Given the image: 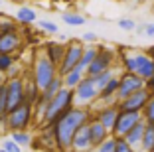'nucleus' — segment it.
Masks as SVG:
<instances>
[{"mask_svg":"<svg viewBox=\"0 0 154 152\" xmlns=\"http://www.w3.org/2000/svg\"><path fill=\"white\" fill-rule=\"evenodd\" d=\"M93 119V113H91L89 107H79L75 105L73 109H69L65 115H61L54 125L50 126L54 130V136H55V142H57V150L59 152H67L71 150V142H73V136L83 125Z\"/></svg>","mask_w":154,"mask_h":152,"instance_id":"nucleus-1","label":"nucleus"},{"mask_svg":"<svg viewBox=\"0 0 154 152\" xmlns=\"http://www.w3.org/2000/svg\"><path fill=\"white\" fill-rule=\"evenodd\" d=\"M119 59H121V65L125 71L136 73L144 81L154 77V59L146 51H142V49L121 48L119 49Z\"/></svg>","mask_w":154,"mask_h":152,"instance_id":"nucleus-2","label":"nucleus"},{"mask_svg":"<svg viewBox=\"0 0 154 152\" xmlns=\"http://www.w3.org/2000/svg\"><path fill=\"white\" fill-rule=\"evenodd\" d=\"M59 75V67L51 61L48 55H45L44 48L38 49L34 54V61H32V69H30V77L36 81V85L40 87L42 91L50 85L51 81Z\"/></svg>","mask_w":154,"mask_h":152,"instance_id":"nucleus-3","label":"nucleus"},{"mask_svg":"<svg viewBox=\"0 0 154 152\" xmlns=\"http://www.w3.org/2000/svg\"><path fill=\"white\" fill-rule=\"evenodd\" d=\"M73 107H75V93H73V89H69V87H63L50 103L45 105L44 116H42V125L51 126L59 116L65 115V113Z\"/></svg>","mask_w":154,"mask_h":152,"instance_id":"nucleus-4","label":"nucleus"},{"mask_svg":"<svg viewBox=\"0 0 154 152\" xmlns=\"http://www.w3.org/2000/svg\"><path fill=\"white\" fill-rule=\"evenodd\" d=\"M73 93H75V105H79V107H91L93 103L99 101L101 89L97 87V83H95L93 77L85 75L81 79V83L73 89Z\"/></svg>","mask_w":154,"mask_h":152,"instance_id":"nucleus-5","label":"nucleus"},{"mask_svg":"<svg viewBox=\"0 0 154 152\" xmlns=\"http://www.w3.org/2000/svg\"><path fill=\"white\" fill-rule=\"evenodd\" d=\"M83 51H85V42L79 38H73V40H67V49H65V55H63V61L59 63V75H65L69 73L71 69H75L77 63L81 61L83 57Z\"/></svg>","mask_w":154,"mask_h":152,"instance_id":"nucleus-6","label":"nucleus"},{"mask_svg":"<svg viewBox=\"0 0 154 152\" xmlns=\"http://www.w3.org/2000/svg\"><path fill=\"white\" fill-rule=\"evenodd\" d=\"M34 105L32 103H22L20 107H16L14 111L8 113V123H10V132L12 130H28L34 119Z\"/></svg>","mask_w":154,"mask_h":152,"instance_id":"nucleus-7","label":"nucleus"},{"mask_svg":"<svg viewBox=\"0 0 154 152\" xmlns=\"http://www.w3.org/2000/svg\"><path fill=\"white\" fill-rule=\"evenodd\" d=\"M119 79H121V85H119V93H117V103L122 101V99L131 97V95L136 93V91L144 89V83H146L140 75L131 73V71H122L121 75H119Z\"/></svg>","mask_w":154,"mask_h":152,"instance_id":"nucleus-8","label":"nucleus"},{"mask_svg":"<svg viewBox=\"0 0 154 152\" xmlns=\"http://www.w3.org/2000/svg\"><path fill=\"white\" fill-rule=\"evenodd\" d=\"M117 57H119V55L115 54V49L105 48V45H99V54H97V57L93 59V63L87 67V73H85V75L95 77V75H99V73H103V71H107V69H111Z\"/></svg>","mask_w":154,"mask_h":152,"instance_id":"nucleus-9","label":"nucleus"},{"mask_svg":"<svg viewBox=\"0 0 154 152\" xmlns=\"http://www.w3.org/2000/svg\"><path fill=\"white\" fill-rule=\"evenodd\" d=\"M6 91H8V113L26 103V79L24 77H14L6 81Z\"/></svg>","mask_w":154,"mask_h":152,"instance_id":"nucleus-10","label":"nucleus"},{"mask_svg":"<svg viewBox=\"0 0 154 152\" xmlns=\"http://www.w3.org/2000/svg\"><path fill=\"white\" fill-rule=\"evenodd\" d=\"M148 101H150V93L146 91V87H144V89H140V91H136V93H132L131 97H127V99H122V101H119L117 105H119V109H121V111L142 113Z\"/></svg>","mask_w":154,"mask_h":152,"instance_id":"nucleus-11","label":"nucleus"},{"mask_svg":"<svg viewBox=\"0 0 154 152\" xmlns=\"http://www.w3.org/2000/svg\"><path fill=\"white\" fill-rule=\"evenodd\" d=\"M144 116L142 113H132V111H119V116H117V125H115V130H113V136H125L136 123H140Z\"/></svg>","mask_w":154,"mask_h":152,"instance_id":"nucleus-12","label":"nucleus"},{"mask_svg":"<svg viewBox=\"0 0 154 152\" xmlns=\"http://www.w3.org/2000/svg\"><path fill=\"white\" fill-rule=\"evenodd\" d=\"M91 150H95V146H93V140H91V130H89V123H87L73 136L71 152H91Z\"/></svg>","mask_w":154,"mask_h":152,"instance_id":"nucleus-13","label":"nucleus"},{"mask_svg":"<svg viewBox=\"0 0 154 152\" xmlns=\"http://www.w3.org/2000/svg\"><path fill=\"white\" fill-rule=\"evenodd\" d=\"M22 49V34L16 32H0V54H16Z\"/></svg>","mask_w":154,"mask_h":152,"instance_id":"nucleus-14","label":"nucleus"},{"mask_svg":"<svg viewBox=\"0 0 154 152\" xmlns=\"http://www.w3.org/2000/svg\"><path fill=\"white\" fill-rule=\"evenodd\" d=\"M119 105L117 103H113V105H101V109L97 113H93V115L99 119L101 123H103L107 129H109V132L113 134V130H115V125H117V116H119Z\"/></svg>","mask_w":154,"mask_h":152,"instance_id":"nucleus-15","label":"nucleus"},{"mask_svg":"<svg viewBox=\"0 0 154 152\" xmlns=\"http://www.w3.org/2000/svg\"><path fill=\"white\" fill-rule=\"evenodd\" d=\"M65 49H67V42H45L44 44V51L45 55L59 67V63L63 61V55H65Z\"/></svg>","mask_w":154,"mask_h":152,"instance_id":"nucleus-16","label":"nucleus"},{"mask_svg":"<svg viewBox=\"0 0 154 152\" xmlns=\"http://www.w3.org/2000/svg\"><path fill=\"white\" fill-rule=\"evenodd\" d=\"M89 130H91V140H93V146H95V148L111 136L109 129H107V126H105L95 115H93V119L89 121Z\"/></svg>","mask_w":154,"mask_h":152,"instance_id":"nucleus-17","label":"nucleus"},{"mask_svg":"<svg viewBox=\"0 0 154 152\" xmlns=\"http://www.w3.org/2000/svg\"><path fill=\"white\" fill-rule=\"evenodd\" d=\"M144 130H146V121L142 119L140 123H136V125L132 126V129L128 130L127 134H125V138H127V142L131 144L132 148L140 150V144H142V136H144Z\"/></svg>","mask_w":154,"mask_h":152,"instance_id":"nucleus-18","label":"nucleus"},{"mask_svg":"<svg viewBox=\"0 0 154 152\" xmlns=\"http://www.w3.org/2000/svg\"><path fill=\"white\" fill-rule=\"evenodd\" d=\"M97 54H99V45H95V44H85V51H83V57H81V61L77 63L75 69H79V71L87 73V67L93 63V59L97 57Z\"/></svg>","mask_w":154,"mask_h":152,"instance_id":"nucleus-19","label":"nucleus"},{"mask_svg":"<svg viewBox=\"0 0 154 152\" xmlns=\"http://www.w3.org/2000/svg\"><path fill=\"white\" fill-rule=\"evenodd\" d=\"M16 20H18L20 26H32L38 20V14L32 6H20V8L16 10Z\"/></svg>","mask_w":154,"mask_h":152,"instance_id":"nucleus-20","label":"nucleus"},{"mask_svg":"<svg viewBox=\"0 0 154 152\" xmlns=\"http://www.w3.org/2000/svg\"><path fill=\"white\" fill-rule=\"evenodd\" d=\"M40 97H42V89L36 85V81H34L32 77H28L26 79V101L36 107V103L40 101Z\"/></svg>","mask_w":154,"mask_h":152,"instance_id":"nucleus-21","label":"nucleus"},{"mask_svg":"<svg viewBox=\"0 0 154 152\" xmlns=\"http://www.w3.org/2000/svg\"><path fill=\"white\" fill-rule=\"evenodd\" d=\"M142 152H154V125L146 123V130L142 136V144H140Z\"/></svg>","mask_w":154,"mask_h":152,"instance_id":"nucleus-22","label":"nucleus"},{"mask_svg":"<svg viewBox=\"0 0 154 152\" xmlns=\"http://www.w3.org/2000/svg\"><path fill=\"white\" fill-rule=\"evenodd\" d=\"M61 77H63V85H65V87H69V89H75V87L81 83V79L85 77V73L79 71V69H71L69 73H65V75H61Z\"/></svg>","mask_w":154,"mask_h":152,"instance_id":"nucleus-23","label":"nucleus"},{"mask_svg":"<svg viewBox=\"0 0 154 152\" xmlns=\"http://www.w3.org/2000/svg\"><path fill=\"white\" fill-rule=\"evenodd\" d=\"M10 138H12L14 142H18L20 146H30V144L34 142L32 134L28 132V130H12V132H10Z\"/></svg>","mask_w":154,"mask_h":152,"instance_id":"nucleus-24","label":"nucleus"},{"mask_svg":"<svg viewBox=\"0 0 154 152\" xmlns=\"http://www.w3.org/2000/svg\"><path fill=\"white\" fill-rule=\"evenodd\" d=\"M61 20H63L67 26H83L85 24V16L77 12H63L61 14Z\"/></svg>","mask_w":154,"mask_h":152,"instance_id":"nucleus-25","label":"nucleus"},{"mask_svg":"<svg viewBox=\"0 0 154 152\" xmlns=\"http://www.w3.org/2000/svg\"><path fill=\"white\" fill-rule=\"evenodd\" d=\"M93 152H117V136L111 134L109 138L105 140V142H101Z\"/></svg>","mask_w":154,"mask_h":152,"instance_id":"nucleus-26","label":"nucleus"},{"mask_svg":"<svg viewBox=\"0 0 154 152\" xmlns=\"http://www.w3.org/2000/svg\"><path fill=\"white\" fill-rule=\"evenodd\" d=\"M113 77H115V69L111 67V69H107V71H103V73H99V75H95L93 79H95L97 87H99V89H103V87L107 85V83H109Z\"/></svg>","mask_w":154,"mask_h":152,"instance_id":"nucleus-27","label":"nucleus"},{"mask_svg":"<svg viewBox=\"0 0 154 152\" xmlns=\"http://www.w3.org/2000/svg\"><path fill=\"white\" fill-rule=\"evenodd\" d=\"M16 30H18V20L0 16V32H16Z\"/></svg>","mask_w":154,"mask_h":152,"instance_id":"nucleus-28","label":"nucleus"},{"mask_svg":"<svg viewBox=\"0 0 154 152\" xmlns=\"http://www.w3.org/2000/svg\"><path fill=\"white\" fill-rule=\"evenodd\" d=\"M38 26H40V30L45 32V34H51V36H57V34H59L57 24H54L51 20H40V22H38Z\"/></svg>","mask_w":154,"mask_h":152,"instance_id":"nucleus-29","label":"nucleus"},{"mask_svg":"<svg viewBox=\"0 0 154 152\" xmlns=\"http://www.w3.org/2000/svg\"><path fill=\"white\" fill-rule=\"evenodd\" d=\"M14 63H16L14 54H0V71H2V73H6Z\"/></svg>","mask_w":154,"mask_h":152,"instance_id":"nucleus-30","label":"nucleus"},{"mask_svg":"<svg viewBox=\"0 0 154 152\" xmlns=\"http://www.w3.org/2000/svg\"><path fill=\"white\" fill-rule=\"evenodd\" d=\"M142 116H144V121L154 125V95H150V101L146 103L144 111H142Z\"/></svg>","mask_w":154,"mask_h":152,"instance_id":"nucleus-31","label":"nucleus"},{"mask_svg":"<svg viewBox=\"0 0 154 152\" xmlns=\"http://www.w3.org/2000/svg\"><path fill=\"white\" fill-rule=\"evenodd\" d=\"M0 113H8V91H6V83L0 85Z\"/></svg>","mask_w":154,"mask_h":152,"instance_id":"nucleus-32","label":"nucleus"},{"mask_svg":"<svg viewBox=\"0 0 154 152\" xmlns=\"http://www.w3.org/2000/svg\"><path fill=\"white\" fill-rule=\"evenodd\" d=\"M117 152H138V150L132 148L131 144L127 142L125 136H117Z\"/></svg>","mask_w":154,"mask_h":152,"instance_id":"nucleus-33","label":"nucleus"},{"mask_svg":"<svg viewBox=\"0 0 154 152\" xmlns=\"http://www.w3.org/2000/svg\"><path fill=\"white\" fill-rule=\"evenodd\" d=\"M119 28L125 32H132V30H136V22L131 18H121L119 20Z\"/></svg>","mask_w":154,"mask_h":152,"instance_id":"nucleus-34","label":"nucleus"},{"mask_svg":"<svg viewBox=\"0 0 154 152\" xmlns=\"http://www.w3.org/2000/svg\"><path fill=\"white\" fill-rule=\"evenodd\" d=\"M2 148H4L6 152H22V146H20L18 142H14L12 138H6L4 144H2Z\"/></svg>","mask_w":154,"mask_h":152,"instance_id":"nucleus-35","label":"nucleus"},{"mask_svg":"<svg viewBox=\"0 0 154 152\" xmlns=\"http://www.w3.org/2000/svg\"><path fill=\"white\" fill-rule=\"evenodd\" d=\"M6 77H8V79H14V77H22V65L16 61V63H14V65L8 69V71H6Z\"/></svg>","mask_w":154,"mask_h":152,"instance_id":"nucleus-36","label":"nucleus"},{"mask_svg":"<svg viewBox=\"0 0 154 152\" xmlns=\"http://www.w3.org/2000/svg\"><path fill=\"white\" fill-rule=\"evenodd\" d=\"M10 132V123H8V113H0V134Z\"/></svg>","mask_w":154,"mask_h":152,"instance_id":"nucleus-37","label":"nucleus"},{"mask_svg":"<svg viewBox=\"0 0 154 152\" xmlns=\"http://www.w3.org/2000/svg\"><path fill=\"white\" fill-rule=\"evenodd\" d=\"M81 40L85 42V44H95L97 42V34H93V32H85L81 36Z\"/></svg>","mask_w":154,"mask_h":152,"instance_id":"nucleus-38","label":"nucleus"},{"mask_svg":"<svg viewBox=\"0 0 154 152\" xmlns=\"http://www.w3.org/2000/svg\"><path fill=\"white\" fill-rule=\"evenodd\" d=\"M144 87H146V91H148L150 95H154V77H150V79H146Z\"/></svg>","mask_w":154,"mask_h":152,"instance_id":"nucleus-39","label":"nucleus"},{"mask_svg":"<svg viewBox=\"0 0 154 152\" xmlns=\"http://www.w3.org/2000/svg\"><path fill=\"white\" fill-rule=\"evenodd\" d=\"M144 34L148 38H154V24H146V30H144Z\"/></svg>","mask_w":154,"mask_h":152,"instance_id":"nucleus-40","label":"nucleus"},{"mask_svg":"<svg viewBox=\"0 0 154 152\" xmlns=\"http://www.w3.org/2000/svg\"><path fill=\"white\" fill-rule=\"evenodd\" d=\"M6 81H8V77H6V73H2V71H0V85H4Z\"/></svg>","mask_w":154,"mask_h":152,"instance_id":"nucleus-41","label":"nucleus"},{"mask_svg":"<svg viewBox=\"0 0 154 152\" xmlns=\"http://www.w3.org/2000/svg\"><path fill=\"white\" fill-rule=\"evenodd\" d=\"M146 54H148V55H150V57H152V59H154V45H150V48H148V49H146Z\"/></svg>","mask_w":154,"mask_h":152,"instance_id":"nucleus-42","label":"nucleus"},{"mask_svg":"<svg viewBox=\"0 0 154 152\" xmlns=\"http://www.w3.org/2000/svg\"><path fill=\"white\" fill-rule=\"evenodd\" d=\"M0 152H6V150H4V148H0Z\"/></svg>","mask_w":154,"mask_h":152,"instance_id":"nucleus-43","label":"nucleus"}]
</instances>
